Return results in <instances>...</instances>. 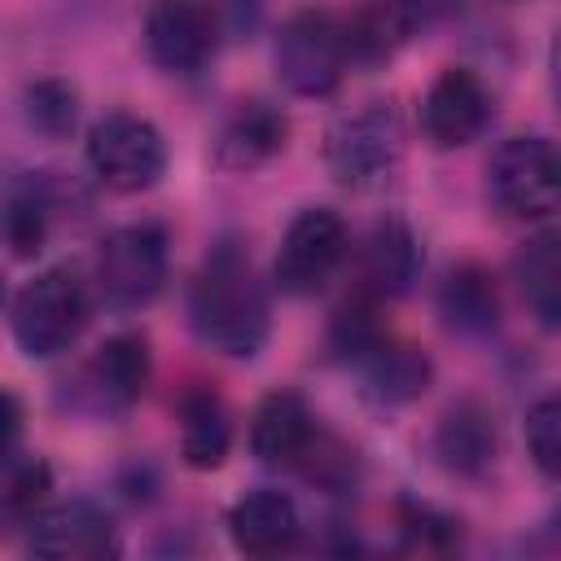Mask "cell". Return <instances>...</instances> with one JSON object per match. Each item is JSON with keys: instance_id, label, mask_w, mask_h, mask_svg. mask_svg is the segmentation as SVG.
<instances>
[{"instance_id": "5bb4252c", "label": "cell", "mask_w": 561, "mask_h": 561, "mask_svg": "<svg viewBox=\"0 0 561 561\" xmlns=\"http://www.w3.org/2000/svg\"><path fill=\"white\" fill-rule=\"evenodd\" d=\"M289 140V118L272 105V101H237L219 127H215V140H210V158L215 167L232 171V175H250L259 167H267Z\"/></svg>"}, {"instance_id": "7a4b0ae2", "label": "cell", "mask_w": 561, "mask_h": 561, "mask_svg": "<svg viewBox=\"0 0 561 561\" xmlns=\"http://www.w3.org/2000/svg\"><path fill=\"white\" fill-rule=\"evenodd\" d=\"M88 285L75 263H53L9 298V333L26 359H53L88 329Z\"/></svg>"}, {"instance_id": "ffe728a7", "label": "cell", "mask_w": 561, "mask_h": 561, "mask_svg": "<svg viewBox=\"0 0 561 561\" xmlns=\"http://www.w3.org/2000/svg\"><path fill=\"white\" fill-rule=\"evenodd\" d=\"M513 285L526 316L539 329L561 333V228H543L517 245Z\"/></svg>"}, {"instance_id": "7c38bea8", "label": "cell", "mask_w": 561, "mask_h": 561, "mask_svg": "<svg viewBox=\"0 0 561 561\" xmlns=\"http://www.w3.org/2000/svg\"><path fill=\"white\" fill-rule=\"evenodd\" d=\"M491 123V92L469 66H443L421 96V131L434 149H465Z\"/></svg>"}, {"instance_id": "e0dca14e", "label": "cell", "mask_w": 561, "mask_h": 561, "mask_svg": "<svg viewBox=\"0 0 561 561\" xmlns=\"http://www.w3.org/2000/svg\"><path fill=\"white\" fill-rule=\"evenodd\" d=\"M302 517L298 504L276 486H254L232 500L228 508V539L245 557H280L298 548Z\"/></svg>"}, {"instance_id": "4fadbf2b", "label": "cell", "mask_w": 561, "mask_h": 561, "mask_svg": "<svg viewBox=\"0 0 561 561\" xmlns=\"http://www.w3.org/2000/svg\"><path fill=\"white\" fill-rule=\"evenodd\" d=\"M324 438V425L316 421L311 403L298 390H272L250 416V451L259 465L276 473H298L316 443Z\"/></svg>"}, {"instance_id": "6da1fadb", "label": "cell", "mask_w": 561, "mask_h": 561, "mask_svg": "<svg viewBox=\"0 0 561 561\" xmlns=\"http://www.w3.org/2000/svg\"><path fill=\"white\" fill-rule=\"evenodd\" d=\"M188 329L224 359H254L272 333L267 289L241 241H215L188 280Z\"/></svg>"}, {"instance_id": "44dd1931", "label": "cell", "mask_w": 561, "mask_h": 561, "mask_svg": "<svg viewBox=\"0 0 561 561\" xmlns=\"http://www.w3.org/2000/svg\"><path fill=\"white\" fill-rule=\"evenodd\" d=\"M180 456L188 469H219L228 460V447H232V416H228V403L219 399L215 386L206 381H193L180 403Z\"/></svg>"}, {"instance_id": "5b68a950", "label": "cell", "mask_w": 561, "mask_h": 561, "mask_svg": "<svg viewBox=\"0 0 561 561\" xmlns=\"http://www.w3.org/2000/svg\"><path fill=\"white\" fill-rule=\"evenodd\" d=\"M272 66H276V79L294 96H333L351 70L342 18L316 4L289 13L276 31Z\"/></svg>"}, {"instance_id": "7402d4cb", "label": "cell", "mask_w": 561, "mask_h": 561, "mask_svg": "<svg viewBox=\"0 0 561 561\" xmlns=\"http://www.w3.org/2000/svg\"><path fill=\"white\" fill-rule=\"evenodd\" d=\"M438 316L456 337H491L500 329V285L482 263H456L438 285Z\"/></svg>"}, {"instance_id": "30bf717a", "label": "cell", "mask_w": 561, "mask_h": 561, "mask_svg": "<svg viewBox=\"0 0 561 561\" xmlns=\"http://www.w3.org/2000/svg\"><path fill=\"white\" fill-rule=\"evenodd\" d=\"M224 35L215 0H149L140 39L162 75H202Z\"/></svg>"}, {"instance_id": "2e32d148", "label": "cell", "mask_w": 561, "mask_h": 561, "mask_svg": "<svg viewBox=\"0 0 561 561\" xmlns=\"http://www.w3.org/2000/svg\"><path fill=\"white\" fill-rule=\"evenodd\" d=\"M434 456L451 478H486L500 460V425L482 399H456L434 425Z\"/></svg>"}, {"instance_id": "9a60e30c", "label": "cell", "mask_w": 561, "mask_h": 561, "mask_svg": "<svg viewBox=\"0 0 561 561\" xmlns=\"http://www.w3.org/2000/svg\"><path fill=\"white\" fill-rule=\"evenodd\" d=\"M421 263H425V254H421V237L412 232V224L399 215H386L368 228V237L359 245V285L355 289L377 302H394L416 285Z\"/></svg>"}, {"instance_id": "277c9868", "label": "cell", "mask_w": 561, "mask_h": 561, "mask_svg": "<svg viewBox=\"0 0 561 561\" xmlns=\"http://www.w3.org/2000/svg\"><path fill=\"white\" fill-rule=\"evenodd\" d=\"M486 202L517 224L561 215V145L548 136H508L486 158Z\"/></svg>"}, {"instance_id": "ac0fdd59", "label": "cell", "mask_w": 561, "mask_h": 561, "mask_svg": "<svg viewBox=\"0 0 561 561\" xmlns=\"http://www.w3.org/2000/svg\"><path fill=\"white\" fill-rule=\"evenodd\" d=\"M425 22L416 0H359L346 18H342V35H346V53L351 66L373 70L386 66Z\"/></svg>"}, {"instance_id": "cb8c5ba5", "label": "cell", "mask_w": 561, "mask_h": 561, "mask_svg": "<svg viewBox=\"0 0 561 561\" xmlns=\"http://www.w3.org/2000/svg\"><path fill=\"white\" fill-rule=\"evenodd\" d=\"M48 486H53V469L44 465V456L9 451L4 473H0V513H4V522L31 526V517L48 504Z\"/></svg>"}, {"instance_id": "83f0119b", "label": "cell", "mask_w": 561, "mask_h": 561, "mask_svg": "<svg viewBox=\"0 0 561 561\" xmlns=\"http://www.w3.org/2000/svg\"><path fill=\"white\" fill-rule=\"evenodd\" d=\"M548 88H552V101L561 110V26H557V35L548 44Z\"/></svg>"}, {"instance_id": "8992f818", "label": "cell", "mask_w": 561, "mask_h": 561, "mask_svg": "<svg viewBox=\"0 0 561 561\" xmlns=\"http://www.w3.org/2000/svg\"><path fill=\"white\" fill-rule=\"evenodd\" d=\"M167 267H171L167 228L153 219H136L105 232V241L96 245L92 280L110 311H140L162 294Z\"/></svg>"}, {"instance_id": "d4e9b609", "label": "cell", "mask_w": 561, "mask_h": 561, "mask_svg": "<svg viewBox=\"0 0 561 561\" xmlns=\"http://www.w3.org/2000/svg\"><path fill=\"white\" fill-rule=\"evenodd\" d=\"M522 438H526V456L539 469V478L561 482V390L530 399L522 416Z\"/></svg>"}, {"instance_id": "8fae6325", "label": "cell", "mask_w": 561, "mask_h": 561, "mask_svg": "<svg viewBox=\"0 0 561 561\" xmlns=\"http://www.w3.org/2000/svg\"><path fill=\"white\" fill-rule=\"evenodd\" d=\"M26 548L48 561H101L123 552L114 517L92 500L44 504L26 526Z\"/></svg>"}, {"instance_id": "9c48e42d", "label": "cell", "mask_w": 561, "mask_h": 561, "mask_svg": "<svg viewBox=\"0 0 561 561\" xmlns=\"http://www.w3.org/2000/svg\"><path fill=\"white\" fill-rule=\"evenodd\" d=\"M346 219L333 206H302L276 245L272 280L289 298H316L346 259Z\"/></svg>"}, {"instance_id": "484cf974", "label": "cell", "mask_w": 561, "mask_h": 561, "mask_svg": "<svg viewBox=\"0 0 561 561\" xmlns=\"http://www.w3.org/2000/svg\"><path fill=\"white\" fill-rule=\"evenodd\" d=\"M22 114L44 140H66L79 123V92L66 79H35L22 92Z\"/></svg>"}, {"instance_id": "d6986e66", "label": "cell", "mask_w": 561, "mask_h": 561, "mask_svg": "<svg viewBox=\"0 0 561 561\" xmlns=\"http://www.w3.org/2000/svg\"><path fill=\"white\" fill-rule=\"evenodd\" d=\"M359 377H364V394L377 403V408H403L412 399H421L434 381V364L421 346L403 342V337H381L368 355L355 359Z\"/></svg>"}, {"instance_id": "ba28073f", "label": "cell", "mask_w": 561, "mask_h": 561, "mask_svg": "<svg viewBox=\"0 0 561 561\" xmlns=\"http://www.w3.org/2000/svg\"><path fill=\"white\" fill-rule=\"evenodd\" d=\"M83 158L110 193H149L167 171V140L149 118L110 110L88 127Z\"/></svg>"}, {"instance_id": "52a82bcc", "label": "cell", "mask_w": 561, "mask_h": 561, "mask_svg": "<svg viewBox=\"0 0 561 561\" xmlns=\"http://www.w3.org/2000/svg\"><path fill=\"white\" fill-rule=\"evenodd\" d=\"M149 373H153L149 337L136 333V329L114 333L70 377V386H66L70 408L92 416V421H118V416H127L145 399Z\"/></svg>"}, {"instance_id": "3957f363", "label": "cell", "mask_w": 561, "mask_h": 561, "mask_svg": "<svg viewBox=\"0 0 561 561\" xmlns=\"http://www.w3.org/2000/svg\"><path fill=\"white\" fill-rule=\"evenodd\" d=\"M403 158V123L394 101H364L333 118L324 131V167L342 188H381Z\"/></svg>"}, {"instance_id": "603a6c76", "label": "cell", "mask_w": 561, "mask_h": 561, "mask_svg": "<svg viewBox=\"0 0 561 561\" xmlns=\"http://www.w3.org/2000/svg\"><path fill=\"white\" fill-rule=\"evenodd\" d=\"M57 184L48 175H18L4 193V245L13 259H35L48 241V224L57 210Z\"/></svg>"}, {"instance_id": "4316f807", "label": "cell", "mask_w": 561, "mask_h": 561, "mask_svg": "<svg viewBox=\"0 0 561 561\" xmlns=\"http://www.w3.org/2000/svg\"><path fill=\"white\" fill-rule=\"evenodd\" d=\"M399 530H403V543L416 552H447L460 543V522L438 513L434 504H416V500L399 504Z\"/></svg>"}]
</instances>
